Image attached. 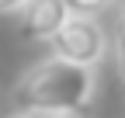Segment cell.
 Returning a JSON list of instances; mask_svg holds the SVG:
<instances>
[{
  "mask_svg": "<svg viewBox=\"0 0 125 118\" xmlns=\"http://www.w3.org/2000/svg\"><path fill=\"white\" fill-rule=\"evenodd\" d=\"M90 94H94V69L49 56L35 63L14 87V108L18 115H31V118L76 115L90 104Z\"/></svg>",
  "mask_w": 125,
  "mask_h": 118,
  "instance_id": "1",
  "label": "cell"
},
{
  "mask_svg": "<svg viewBox=\"0 0 125 118\" xmlns=\"http://www.w3.org/2000/svg\"><path fill=\"white\" fill-rule=\"evenodd\" d=\"M52 56L62 59V63H73V66H83V69H94L104 59L108 52V35L104 28L87 18V14H73V18L52 35Z\"/></svg>",
  "mask_w": 125,
  "mask_h": 118,
  "instance_id": "2",
  "label": "cell"
},
{
  "mask_svg": "<svg viewBox=\"0 0 125 118\" xmlns=\"http://www.w3.org/2000/svg\"><path fill=\"white\" fill-rule=\"evenodd\" d=\"M73 18L66 0H28L21 10V35L31 42H52V35Z\"/></svg>",
  "mask_w": 125,
  "mask_h": 118,
  "instance_id": "3",
  "label": "cell"
},
{
  "mask_svg": "<svg viewBox=\"0 0 125 118\" xmlns=\"http://www.w3.org/2000/svg\"><path fill=\"white\" fill-rule=\"evenodd\" d=\"M108 4V0H66L70 14H87V18H94V10H101Z\"/></svg>",
  "mask_w": 125,
  "mask_h": 118,
  "instance_id": "4",
  "label": "cell"
},
{
  "mask_svg": "<svg viewBox=\"0 0 125 118\" xmlns=\"http://www.w3.org/2000/svg\"><path fill=\"white\" fill-rule=\"evenodd\" d=\"M115 45H118V56H125V7L118 14V35H115Z\"/></svg>",
  "mask_w": 125,
  "mask_h": 118,
  "instance_id": "5",
  "label": "cell"
},
{
  "mask_svg": "<svg viewBox=\"0 0 125 118\" xmlns=\"http://www.w3.org/2000/svg\"><path fill=\"white\" fill-rule=\"evenodd\" d=\"M28 0H0V10H24Z\"/></svg>",
  "mask_w": 125,
  "mask_h": 118,
  "instance_id": "6",
  "label": "cell"
},
{
  "mask_svg": "<svg viewBox=\"0 0 125 118\" xmlns=\"http://www.w3.org/2000/svg\"><path fill=\"white\" fill-rule=\"evenodd\" d=\"M118 69H122V80H125V56H118Z\"/></svg>",
  "mask_w": 125,
  "mask_h": 118,
  "instance_id": "7",
  "label": "cell"
},
{
  "mask_svg": "<svg viewBox=\"0 0 125 118\" xmlns=\"http://www.w3.org/2000/svg\"><path fill=\"white\" fill-rule=\"evenodd\" d=\"M52 118H76V115H52Z\"/></svg>",
  "mask_w": 125,
  "mask_h": 118,
  "instance_id": "8",
  "label": "cell"
},
{
  "mask_svg": "<svg viewBox=\"0 0 125 118\" xmlns=\"http://www.w3.org/2000/svg\"><path fill=\"white\" fill-rule=\"evenodd\" d=\"M10 118H31V115H10Z\"/></svg>",
  "mask_w": 125,
  "mask_h": 118,
  "instance_id": "9",
  "label": "cell"
}]
</instances>
